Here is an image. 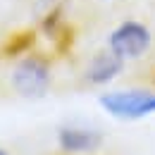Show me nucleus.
I'll use <instances>...</instances> for the list:
<instances>
[{
    "instance_id": "obj_1",
    "label": "nucleus",
    "mask_w": 155,
    "mask_h": 155,
    "mask_svg": "<svg viewBox=\"0 0 155 155\" xmlns=\"http://www.w3.org/2000/svg\"><path fill=\"white\" fill-rule=\"evenodd\" d=\"M53 81V72H50V60L43 53H24L17 58L12 72H10V86L17 96L26 98V100H38L48 93Z\"/></svg>"
},
{
    "instance_id": "obj_2",
    "label": "nucleus",
    "mask_w": 155,
    "mask_h": 155,
    "mask_svg": "<svg viewBox=\"0 0 155 155\" xmlns=\"http://www.w3.org/2000/svg\"><path fill=\"white\" fill-rule=\"evenodd\" d=\"M105 115L119 122H138L155 115V88H115L98 96Z\"/></svg>"
},
{
    "instance_id": "obj_3",
    "label": "nucleus",
    "mask_w": 155,
    "mask_h": 155,
    "mask_svg": "<svg viewBox=\"0 0 155 155\" xmlns=\"http://www.w3.org/2000/svg\"><path fill=\"white\" fill-rule=\"evenodd\" d=\"M153 45V34L148 24L138 19H124L107 34V48L124 62L143 58Z\"/></svg>"
},
{
    "instance_id": "obj_4",
    "label": "nucleus",
    "mask_w": 155,
    "mask_h": 155,
    "mask_svg": "<svg viewBox=\"0 0 155 155\" xmlns=\"http://www.w3.org/2000/svg\"><path fill=\"white\" fill-rule=\"evenodd\" d=\"M55 141H58V148L67 155H88V153H96L103 146L105 136H103V131H98L93 127L64 124L58 129Z\"/></svg>"
},
{
    "instance_id": "obj_5",
    "label": "nucleus",
    "mask_w": 155,
    "mask_h": 155,
    "mask_svg": "<svg viewBox=\"0 0 155 155\" xmlns=\"http://www.w3.org/2000/svg\"><path fill=\"white\" fill-rule=\"evenodd\" d=\"M124 64L127 62L105 45L103 50H98L96 55L88 60V64L84 69V81L88 86H107L124 72Z\"/></svg>"
},
{
    "instance_id": "obj_6",
    "label": "nucleus",
    "mask_w": 155,
    "mask_h": 155,
    "mask_svg": "<svg viewBox=\"0 0 155 155\" xmlns=\"http://www.w3.org/2000/svg\"><path fill=\"white\" fill-rule=\"evenodd\" d=\"M31 43H34V31H19V34H12L5 48H2V55L5 58H21L24 53L31 50Z\"/></svg>"
},
{
    "instance_id": "obj_7",
    "label": "nucleus",
    "mask_w": 155,
    "mask_h": 155,
    "mask_svg": "<svg viewBox=\"0 0 155 155\" xmlns=\"http://www.w3.org/2000/svg\"><path fill=\"white\" fill-rule=\"evenodd\" d=\"M0 155H10V153H7V150H5V148H0Z\"/></svg>"
},
{
    "instance_id": "obj_8",
    "label": "nucleus",
    "mask_w": 155,
    "mask_h": 155,
    "mask_svg": "<svg viewBox=\"0 0 155 155\" xmlns=\"http://www.w3.org/2000/svg\"><path fill=\"white\" fill-rule=\"evenodd\" d=\"M107 2H112V0H107Z\"/></svg>"
}]
</instances>
